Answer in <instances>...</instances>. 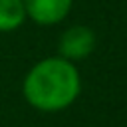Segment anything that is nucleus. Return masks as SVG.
<instances>
[{
    "instance_id": "f257e3e1",
    "label": "nucleus",
    "mask_w": 127,
    "mask_h": 127,
    "mask_svg": "<svg viewBox=\"0 0 127 127\" xmlns=\"http://www.w3.org/2000/svg\"><path fill=\"white\" fill-rule=\"evenodd\" d=\"M22 91L26 101L36 109L62 111L77 99L81 91V77L73 62L54 56L32 65L24 77Z\"/></svg>"
},
{
    "instance_id": "f03ea898",
    "label": "nucleus",
    "mask_w": 127,
    "mask_h": 127,
    "mask_svg": "<svg viewBox=\"0 0 127 127\" xmlns=\"http://www.w3.org/2000/svg\"><path fill=\"white\" fill-rule=\"evenodd\" d=\"M93 50H95V34L89 26L81 24L67 28L58 42V54L67 62L85 60Z\"/></svg>"
},
{
    "instance_id": "7ed1b4c3",
    "label": "nucleus",
    "mask_w": 127,
    "mask_h": 127,
    "mask_svg": "<svg viewBox=\"0 0 127 127\" xmlns=\"http://www.w3.org/2000/svg\"><path fill=\"white\" fill-rule=\"evenodd\" d=\"M26 18L40 26L60 24L71 10L73 0H22Z\"/></svg>"
},
{
    "instance_id": "20e7f679",
    "label": "nucleus",
    "mask_w": 127,
    "mask_h": 127,
    "mask_svg": "<svg viewBox=\"0 0 127 127\" xmlns=\"http://www.w3.org/2000/svg\"><path fill=\"white\" fill-rule=\"evenodd\" d=\"M26 20L22 0H0V32H14Z\"/></svg>"
}]
</instances>
